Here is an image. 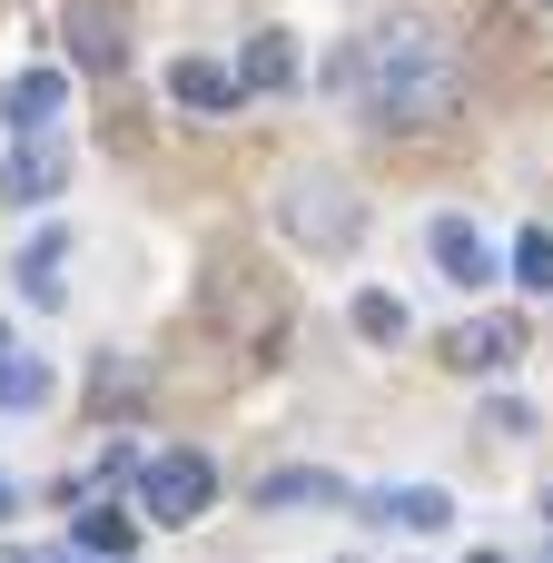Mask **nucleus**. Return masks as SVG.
I'll list each match as a JSON object with an SVG mask.
<instances>
[{"label": "nucleus", "mask_w": 553, "mask_h": 563, "mask_svg": "<svg viewBox=\"0 0 553 563\" xmlns=\"http://www.w3.org/2000/svg\"><path fill=\"white\" fill-rule=\"evenodd\" d=\"M346 89H356L366 119H386V129H435V119H455V99H465V59H455L425 20H376V30L356 40V59H346Z\"/></svg>", "instance_id": "obj_1"}, {"label": "nucleus", "mask_w": 553, "mask_h": 563, "mask_svg": "<svg viewBox=\"0 0 553 563\" xmlns=\"http://www.w3.org/2000/svg\"><path fill=\"white\" fill-rule=\"evenodd\" d=\"M208 495H218V475H208V455H188V445H168V455L139 465V515H148V525H198Z\"/></svg>", "instance_id": "obj_2"}, {"label": "nucleus", "mask_w": 553, "mask_h": 563, "mask_svg": "<svg viewBox=\"0 0 553 563\" xmlns=\"http://www.w3.org/2000/svg\"><path fill=\"white\" fill-rule=\"evenodd\" d=\"M59 40H69V59H79L89 79H119V69H129V20H119L109 0H69V10H59Z\"/></svg>", "instance_id": "obj_3"}, {"label": "nucleus", "mask_w": 553, "mask_h": 563, "mask_svg": "<svg viewBox=\"0 0 553 563\" xmlns=\"http://www.w3.org/2000/svg\"><path fill=\"white\" fill-rule=\"evenodd\" d=\"M69 188V158L49 148V139H20L10 158H0V198H59Z\"/></svg>", "instance_id": "obj_4"}, {"label": "nucleus", "mask_w": 553, "mask_h": 563, "mask_svg": "<svg viewBox=\"0 0 553 563\" xmlns=\"http://www.w3.org/2000/svg\"><path fill=\"white\" fill-rule=\"evenodd\" d=\"M59 99H69V89H59V69H20V79L0 89V119H10L20 139H40V129L59 119Z\"/></svg>", "instance_id": "obj_5"}, {"label": "nucleus", "mask_w": 553, "mask_h": 563, "mask_svg": "<svg viewBox=\"0 0 553 563\" xmlns=\"http://www.w3.org/2000/svg\"><path fill=\"white\" fill-rule=\"evenodd\" d=\"M435 267H445L455 287H485V277H495V247L475 238V218H435Z\"/></svg>", "instance_id": "obj_6"}, {"label": "nucleus", "mask_w": 553, "mask_h": 563, "mask_svg": "<svg viewBox=\"0 0 553 563\" xmlns=\"http://www.w3.org/2000/svg\"><path fill=\"white\" fill-rule=\"evenodd\" d=\"M287 79H297V40L287 30H257L247 59H237V89H287Z\"/></svg>", "instance_id": "obj_7"}, {"label": "nucleus", "mask_w": 553, "mask_h": 563, "mask_svg": "<svg viewBox=\"0 0 553 563\" xmlns=\"http://www.w3.org/2000/svg\"><path fill=\"white\" fill-rule=\"evenodd\" d=\"M168 89H178L188 109H237V99H247V89H237L218 59H178V69H168Z\"/></svg>", "instance_id": "obj_8"}, {"label": "nucleus", "mask_w": 553, "mask_h": 563, "mask_svg": "<svg viewBox=\"0 0 553 563\" xmlns=\"http://www.w3.org/2000/svg\"><path fill=\"white\" fill-rule=\"evenodd\" d=\"M515 346H524V327H515V317H485V327L445 336V356H455V366H505Z\"/></svg>", "instance_id": "obj_9"}, {"label": "nucleus", "mask_w": 553, "mask_h": 563, "mask_svg": "<svg viewBox=\"0 0 553 563\" xmlns=\"http://www.w3.org/2000/svg\"><path fill=\"white\" fill-rule=\"evenodd\" d=\"M287 218H297V228H327V247H346V238H356V198H317V188H297V198H287Z\"/></svg>", "instance_id": "obj_10"}, {"label": "nucleus", "mask_w": 553, "mask_h": 563, "mask_svg": "<svg viewBox=\"0 0 553 563\" xmlns=\"http://www.w3.org/2000/svg\"><path fill=\"white\" fill-rule=\"evenodd\" d=\"M69 515H79V544H89L99 563H119V554H129V534H139L119 505H69Z\"/></svg>", "instance_id": "obj_11"}, {"label": "nucleus", "mask_w": 553, "mask_h": 563, "mask_svg": "<svg viewBox=\"0 0 553 563\" xmlns=\"http://www.w3.org/2000/svg\"><path fill=\"white\" fill-rule=\"evenodd\" d=\"M59 247H69V238H59V228H49V238H30V247H20V287H30V297H40V307H59Z\"/></svg>", "instance_id": "obj_12"}, {"label": "nucleus", "mask_w": 553, "mask_h": 563, "mask_svg": "<svg viewBox=\"0 0 553 563\" xmlns=\"http://www.w3.org/2000/svg\"><path fill=\"white\" fill-rule=\"evenodd\" d=\"M0 406H10V416L49 406V366H30V356H0Z\"/></svg>", "instance_id": "obj_13"}, {"label": "nucleus", "mask_w": 553, "mask_h": 563, "mask_svg": "<svg viewBox=\"0 0 553 563\" xmlns=\"http://www.w3.org/2000/svg\"><path fill=\"white\" fill-rule=\"evenodd\" d=\"M515 277H524L534 297H553V228H524V238H515Z\"/></svg>", "instance_id": "obj_14"}, {"label": "nucleus", "mask_w": 553, "mask_h": 563, "mask_svg": "<svg viewBox=\"0 0 553 563\" xmlns=\"http://www.w3.org/2000/svg\"><path fill=\"white\" fill-rule=\"evenodd\" d=\"M376 515H406L416 534H445V525H455V505H445V495H376Z\"/></svg>", "instance_id": "obj_15"}, {"label": "nucleus", "mask_w": 553, "mask_h": 563, "mask_svg": "<svg viewBox=\"0 0 553 563\" xmlns=\"http://www.w3.org/2000/svg\"><path fill=\"white\" fill-rule=\"evenodd\" d=\"M307 495H346V485H336V475H277V485H267V505H307Z\"/></svg>", "instance_id": "obj_16"}, {"label": "nucleus", "mask_w": 553, "mask_h": 563, "mask_svg": "<svg viewBox=\"0 0 553 563\" xmlns=\"http://www.w3.org/2000/svg\"><path fill=\"white\" fill-rule=\"evenodd\" d=\"M356 327H366V336H396L406 307H396V297H356Z\"/></svg>", "instance_id": "obj_17"}, {"label": "nucleus", "mask_w": 553, "mask_h": 563, "mask_svg": "<svg viewBox=\"0 0 553 563\" xmlns=\"http://www.w3.org/2000/svg\"><path fill=\"white\" fill-rule=\"evenodd\" d=\"M10 505H20V485H10V475H0V515H10Z\"/></svg>", "instance_id": "obj_18"}, {"label": "nucleus", "mask_w": 553, "mask_h": 563, "mask_svg": "<svg viewBox=\"0 0 553 563\" xmlns=\"http://www.w3.org/2000/svg\"><path fill=\"white\" fill-rule=\"evenodd\" d=\"M0 563H49V554H0Z\"/></svg>", "instance_id": "obj_19"}, {"label": "nucleus", "mask_w": 553, "mask_h": 563, "mask_svg": "<svg viewBox=\"0 0 553 563\" xmlns=\"http://www.w3.org/2000/svg\"><path fill=\"white\" fill-rule=\"evenodd\" d=\"M544 525H553V495H544Z\"/></svg>", "instance_id": "obj_20"}, {"label": "nucleus", "mask_w": 553, "mask_h": 563, "mask_svg": "<svg viewBox=\"0 0 553 563\" xmlns=\"http://www.w3.org/2000/svg\"><path fill=\"white\" fill-rule=\"evenodd\" d=\"M475 563H495V554H475Z\"/></svg>", "instance_id": "obj_21"}, {"label": "nucleus", "mask_w": 553, "mask_h": 563, "mask_svg": "<svg viewBox=\"0 0 553 563\" xmlns=\"http://www.w3.org/2000/svg\"><path fill=\"white\" fill-rule=\"evenodd\" d=\"M544 10H553V0H544Z\"/></svg>", "instance_id": "obj_22"}]
</instances>
